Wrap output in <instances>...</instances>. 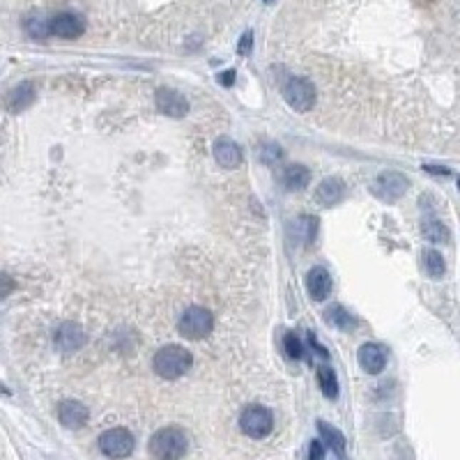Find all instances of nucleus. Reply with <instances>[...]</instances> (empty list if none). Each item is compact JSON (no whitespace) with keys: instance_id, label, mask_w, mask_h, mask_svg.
I'll use <instances>...</instances> for the list:
<instances>
[{"instance_id":"13","label":"nucleus","mask_w":460,"mask_h":460,"mask_svg":"<svg viewBox=\"0 0 460 460\" xmlns=\"http://www.w3.org/2000/svg\"><path fill=\"white\" fill-rule=\"evenodd\" d=\"M345 198V184L339 178H327L318 184L315 189V200L320 203L322 208H334Z\"/></svg>"},{"instance_id":"25","label":"nucleus","mask_w":460,"mask_h":460,"mask_svg":"<svg viewBox=\"0 0 460 460\" xmlns=\"http://www.w3.org/2000/svg\"><path fill=\"white\" fill-rule=\"evenodd\" d=\"M283 345H285V352H288V357H292V359H300V357L304 354L302 350V341L297 339V334H285V339H283Z\"/></svg>"},{"instance_id":"6","label":"nucleus","mask_w":460,"mask_h":460,"mask_svg":"<svg viewBox=\"0 0 460 460\" xmlns=\"http://www.w3.org/2000/svg\"><path fill=\"white\" fill-rule=\"evenodd\" d=\"M99 449H101V454L113 460L127 458L134 451V435H131L127 428H111V431L99 435Z\"/></svg>"},{"instance_id":"24","label":"nucleus","mask_w":460,"mask_h":460,"mask_svg":"<svg viewBox=\"0 0 460 460\" xmlns=\"http://www.w3.org/2000/svg\"><path fill=\"white\" fill-rule=\"evenodd\" d=\"M26 33L35 39H46L51 35V21L42 16H30L26 21Z\"/></svg>"},{"instance_id":"1","label":"nucleus","mask_w":460,"mask_h":460,"mask_svg":"<svg viewBox=\"0 0 460 460\" xmlns=\"http://www.w3.org/2000/svg\"><path fill=\"white\" fill-rule=\"evenodd\" d=\"M187 446H189V439L178 426L161 428L150 439V454L155 460H180L187 454Z\"/></svg>"},{"instance_id":"12","label":"nucleus","mask_w":460,"mask_h":460,"mask_svg":"<svg viewBox=\"0 0 460 460\" xmlns=\"http://www.w3.org/2000/svg\"><path fill=\"white\" fill-rule=\"evenodd\" d=\"M88 407L83 403H78V401H63L58 407V419H60V424H63L65 428H69V431H76V428L81 426H86L88 424Z\"/></svg>"},{"instance_id":"32","label":"nucleus","mask_w":460,"mask_h":460,"mask_svg":"<svg viewBox=\"0 0 460 460\" xmlns=\"http://www.w3.org/2000/svg\"><path fill=\"white\" fill-rule=\"evenodd\" d=\"M265 3H272V0H265Z\"/></svg>"},{"instance_id":"33","label":"nucleus","mask_w":460,"mask_h":460,"mask_svg":"<svg viewBox=\"0 0 460 460\" xmlns=\"http://www.w3.org/2000/svg\"><path fill=\"white\" fill-rule=\"evenodd\" d=\"M458 187H460V180H458Z\"/></svg>"},{"instance_id":"9","label":"nucleus","mask_w":460,"mask_h":460,"mask_svg":"<svg viewBox=\"0 0 460 460\" xmlns=\"http://www.w3.org/2000/svg\"><path fill=\"white\" fill-rule=\"evenodd\" d=\"M53 341H56V347L60 352L69 354V352L81 350V347L86 345V332H83V327L76 324V322H65V324L58 327Z\"/></svg>"},{"instance_id":"15","label":"nucleus","mask_w":460,"mask_h":460,"mask_svg":"<svg viewBox=\"0 0 460 460\" xmlns=\"http://www.w3.org/2000/svg\"><path fill=\"white\" fill-rule=\"evenodd\" d=\"M306 288L315 302H324L332 292V276L324 267H313L306 276Z\"/></svg>"},{"instance_id":"3","label":"nucleus","mask_w":460,"mask_h":460,"mask_svg":"<svg viewBox=\"0 0 460 460\" xmlns=\"http://www.w3.org/2000/svg\"><path fill=\"white\" fill-rule=\"evenodd\" d=\"M178 329L182 336H187V339L200 341V339H205V336L212 334L214 315L208 309H203V306H189V309L182 313V318L178 322Z\"/></svg>"},{"instance_id":"8","label":"nucleus","mask_w":460,"mask_h":460,"mask_svg":"<svg viewBox=\"0 0 460 460\" xmlns=\"http://www.w3.org/2000/svg\"><path fill=\"white\" fill-rule=\"evenodd\" d=\"M51 21V35L63 37V39H76L86 33V21L83 16H78L74 12H60Z\"/></svg>"},{"instance_id":"17","label":"nucleus","mask_w":460,"mask_h":460,"mask_svg":"<svg viewBox=\"0 0 460 460\" xmlns=\"http://www.w3.org/2000/svg\"><path fill=\"white\" fill-rule=\"evenodd\" d=\"M309 180H311V173L306 166H302V163H295V166H288L283 170V184L292 191L304 189L306 184H309Z\"/></svg>"},{"instance_id":"19","label":"nucleus","mask_w":460,"mask_h":460,"mask_svg":"<svg viewBox=\"0 0 460 460\" xmlns=\"http://www.w3.org/2000/svg\"><path fill=\"white\" fill-rule=\"evenodd\" d=\"M318 431H320V435H322V442H324L327 446H329L334 454H339V456L345 454V437L341 435L339 428H334V426H329V424L320 421V424H318Z\"/></svg>"},{"instance_id":"7","label":"nucleus","mask_w":460,"mask_h":460,"mask_svg":"<svg viewBox=\"0 0 460 460\" xmlns=\"http://www.w3.org/2000/svg\"><path fill=\"white\" fill-rule=\"evenodd\" d=\"M407 187H410V180H407L403 173H396V170H384L373 182L375 196L387 200V203H394V200L401 198L407 191Z\"/></svg>"},{"instance_id":"11","label":"nucleus","mask_w":460,"mask_h":460,"mask_svg":"<svg viewBox=\"0 0 460 460\" xmlns=\"http://www.w3.org/2000/svg\"><path fill=\"white\" fill-rule=\"evenodd\" d=\"M212 152H214V159H217V163L221 168L232 170V168H237L242 163V150L232 138H226V136L217 138V140H214Z\"/></svg>"},{"instance_id":"4","label":"nucleus","mask_w":460,"mask_h":460,"mask_svg":"<svg viewBox=\"0 0 460 460\" xmlns=\"http://www.w3.org/2000/svg\"><path fill=\"white\" fill-rule=\"evenodd\" d=\"M240 428L244 435H249L253 439H262L272 433L274 428V416L267 407L262 405H249L247 410L240 414Z\"/></svg>"},{"instance_id":"21","label":"nucleus","mask_w":460,"mask_h":460,"mask_svg":"<svg viewBox=\"0 0 460 460\" xmlns=\"http://www.w3.org/2000/svg\"><path fill=\"white\" fill-rule=\"evenodd\" d=\"M318 384H320V389L327 398H334L339 396V377H336V373L332 371L329 366H322L318 368Z\"/></svg>"},{"instance_id":"20","label":"nucleus","mask_w":460,"mask_h":460,"mask_svg":"<svg viewBox=\"0 0 460 460\" xmlns=\"http://www.w3.org/2000/svg\"><path fill=\"white\" fill-rule=\"evenodd\" d=\"M421 235L428 240V242H433V244H446L449 242V228L444 226L442 221H437V219H428L421 223Z\"/></svg>"},{"instance_id":"10","label":"nucleus","mask_w":460,"mask_h":460,"mask_svg":"<svg viewBox=\"0 0 460 460\" xmlns=\"http://www.w3.org/2000/svg\"><path fill=\"white\" fill-rule=\"evenodd\" d=\"M155 99H157V108L161 111L163 116L182 118V116H187V111H189V101H187V97H184L182 92H178V90L159 88Z\"/></svg>"},{"instance_id":"31","label":"nucleus","mask_w":460,"mask_h":460,"mask_svg":"<svg viewBox=\"0 0 460 460\" xmlns=\"http://www.w3.org/2000/svg\"><path fill=\"white\" fill-rule=\"evenodd\" d=\"M3 283H5V292H3V297H7L9 290H12V279H9L7 274H3Z\"/></svg>"},{"instance_id":"23","label":"nucleus","mask_w":460,"mask_h":460,"mask_svg":"<svg viewBox=\"0 0 460 460\" xmlns=\"http://www.w3.org/2000/svg\"><path fill=\"white\" fill-rule=\"evenodd\" d=\"M327 322L339 327V329H350V327H354L352 315L347 313L343 306H332V309L327 311Z\"/></svg>"},{"instance_id":"29","label":"nucleus","mask_w":460,"mask_h":460,"mask_svg":"<svg viewBox=\"0 0 460 460\" xmlns=\"http://www.w3.org/2000/svg\"><path fill=\"white\" fill-rule=\"evenodd\" d=\"M424 168L428 173H433V175H449V173H451V170L444 168V166H424Z\"/></svg>"},{"instance_id":"2","label":"nucleus","mask_w":460,"mask_h":460,"mask_svg":"<svg viewBox=\"0 0 460 460\" xmlns=\"http://www.w3.org/2000/svg\"><path fill=\"white\" fill-rule=\"evenodd\" d=\"M193 357L187 347L182 345H166L155 354V373L166 377V380H175V377L184 375L191 368Z\"/></svg>"},{"instance_id":"26","label":"nucleus","mask_w":460,"mask_h":460,"mask_svg":"<svg viewBox=\"0 0 460 460\" xmlns=\"http://www.w3.org/2000/svg\"><path fill=\"white\" fill-rule=\"evenodd\" d=\"M283 157V152L279 145H265V152H262V161H267V163H274V161H279Z\"/></svg>"},{"instance_id":"16","label":"nucleus","mask_w":460,"mask_h":460,"mask_svg":"<svg viewBox=\"0 0 460 460\" xmlns=\"http://www.w3.org/2000/svg\"><path fill=\"white\" fill-rule=\"evenodd\" d=\"M33 101H35V86L33 83H21L7 95V108L12 111V113H19V111L28 108Z\"/></svg>"},{"instance_id":"27","label":"nucleus","mask_w":460,"mask_h":460,"mask_svg":"<svg viewBox=\"0 0 460 460\" xmlns=\"http://www.w3.org/2000/svg\"><path fill=\"white\" fill-rule=\"evenodd\" d=\"M251 44H253V33H244V37L240 39V44H237L240 56H247L251 51Z\"/></svg>"},{"instance_id":"14","label":"nucleus","mask_w":460,"mask_h":460,"mask_svg":"<svg viewBox=\"0 0 460 460\" xmlns=\"http://www.w3.org/2000/svg\"><path fill=\"white\" fill-rule=\"evenodd\" d=\"M359 366L368 375H377L384 371L387 366V357L384 350L377 343H364L359 347Z\"/></svg>"},{"instance_id":"18","label":"nucleus","mask_w":460,"mask_h":460,"mask_svg":"<svg viewBox=\"0 0 460 460\" xmlns=\"http://www.w3.org/2000/svg\"><path fill=\"white\" fill-rule=\"evenodd\" d=\"M318 232V219L315 217H300L292 223V235L300 244H311Z\"/></svg>"},{"instance_id":"22","label":"nucleus","mask_w":460,"mask_h":460,"mask_svg":"<svg viewBox=\"0 0 460 460\" xmlns=\"http://www.w3.org/2000/svg\"><path fill=\"white\" fill-rule=\"evenodd\" d=\"M424 267H426L428 276H433V279H442L444 272H446V265H444L442 253L435 251V249H428L424 253Z\"/></svg>"},{"instance_id":"30","label":"nucleus","mask_w":460,"mask_h":460,"mask_svg":"<svg viewBox=\"0 0 460 460\" xmlns=\"http://www.w3.org/2000/svg\"><path fill=\"white\" fill-rule=\"evenodd\" d=\"M232 78H235V71L230 69V71H226L223 76H219V83H223V86H232Z\"/></svg>"},{"instance_id":"28","label":"nucleus","mask_w":460,"mask_h":460,"mask_svg":"<svg viewBox=\"0 0 460 460\" xmlns=\"http://www.w3.org/2000/svg\"><path fill=\"white\" fill-rule=\"evenodd\" d=\"M322 456H324L322 442H313V444H311V456H309V460H322Z\"/></svg>"},{"instance_id":"5","label":"nucleus","mask_w":460,"mask_h":460,"mask_svg":"<svg viewBox=\"0 0 460 460\" xmlns=\"http://www.w3.org/2000/svg\"><path fill=\"white\" fill-rule=\"evenodd\" d=\"M283 99L288 101L290 108L300 111V113H306V111H311L315 104V88L309 78L292 76L283 83Z\"/></svg>"}]
</instances>
